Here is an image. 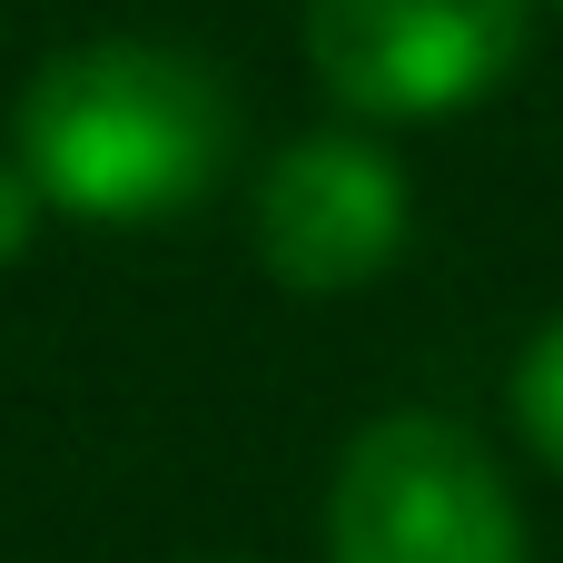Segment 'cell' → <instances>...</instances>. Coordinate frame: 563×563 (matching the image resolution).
Listing matches in <instances>:
<instances>
[{
  "mask_svg": "<svg viewBox=\"0 0 563 563\" xmlns=\"http://www.w3.org/2000/svg\"><path fill=\"white\" fill-rule=\"evenodd\" d=\"M257 257L297 297H346L386 277L406 257V168L356 129L277 148L257 178Z\"/></svg>",
  "mask_w": 563,
  "mask_h": 563,
  "instance_id": "277c9868",
  "label": "cell"
},
{
  "mask_svg": "<svg viewBox=\"0 0 563 563\" xmlns=\"http://www.w3.org/2000/svg\"><path fill=\"white\" fill-rule=\"evenodd\" d=\"M40 218H49V198L30 188V168H20V158H0V267H20V257H30Z\"/></svg>",
  "mask_w": 563,
  "mask_h": 563,
  "instance_id": "8992f818",
  "label": "cell"
},
{
  "mask_svg": "<svg viewBox=\"0 0 563 563\" xmlns=\"http://www.w3.org/2000/svg\"><path fill=\"white\" fill-rule=\"evenodd\" d=\"M336 563H534L505 465L455 416H376L327 485Z\"/></svg>",
  "mask_w": 563,
  "mask_h": 563,
  "instance_id": "7a4b0ae2",
  "label": "cell"
},
{
  "mask_svg": "<svg viewBox=\"0 0 563 563\" xmlns=\"http://www.w3.org/2000/svg\"><path fill=\"white\" fill-rule=\"evenodd\" d=\"M515 426H525V445L563 475V317L515 356Z\"/></svg>",
  "mask_w": 563,
  "mask_h": 563,
  "instance_id": "5b68a950",
  "label": "cell"
},
{
  "mask_svg": "<svg viewBox=\"0 0 563 563\" xmlns=\"http://www.w3.org/2000/svg\"><path fill=\"white\" fill-rule=\"evenodd\" d=\"M20 168L59 218L148 228L218 188L238 148V109L208 59L168 40H79L30 69L20 89Z\"/></svg>",
  "mask_w": 563,
  "mask_h": 563,
  "instance_id": "6da1fadb",
  "label": "cell"
},
{
  "mask_svg": "<svg viewBox=\"0 0 563 563\" xmlns=\"http://www.w3.org/2000/svg\"><path fill=\"white\" fill-rule=\"evenodd\" d=\"M534 0H307V59L356 119H455L515 79Z\"/></svg>",
  "mask_w": 563,
  "mask_h": 563,
  "instance_id": "3957f363",
  "label": "cell"
},
{
  "mask_svg": "<svg viewBox=\"0 0 563 563\" xmlns=\"http://www.w3.org/2000/svg\"><path fill=\"white\" fill-rule=\"evenodd\" d=\"M208 563H218V554H208Z\"/></svg>",
  "mask_w": 563,
  "mask_h": 563,
  "instance_id": "52a82bcc",
  "label": "cell"
}]
</instances>
